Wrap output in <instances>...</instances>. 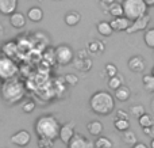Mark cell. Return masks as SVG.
<instances>
[{
    "label": "cell",
    "mask_w": 154,
    "mask_h": 148,
    "mask_svg": "<svg viewBox=\"0 0 154 148\" xmlns=\"http://www.w3.org/2000/svg\"><path fill=\"white\" fill-rule=\"evenodd\" d=\"M19 72V67L11 57L0 54V82L15 78Z\"/></svg>",
    "instance_id": "cell-5"
},
{
    "label": "cell",
    "mask_w": 154,
    "mask_h": 148,
    "mask_svg": "<svg viewBox=\"0 0 154 148\" xmlns=\"http://www.w3.org/2000/svg\"><path fill=\"white\" fill-rule=\"evenodd\" d=\"M18 8V0H0V14L11 15Z\"/></svg>",
    "instance_id": "cell-14"
},
{
    "label": "cell",
    "mask_w": 154,
    "mask_h": 148,
    "mask_svg": "<svg viewBox=\"0 0 154 148\" xmlns=\"http://www.w3.org/2000/svg\"><path fill=\"white\" fill-rule=\"evenodd\" d=\"M60 128H61V124L51 114H45V116L38 117L34 125L35 133L38 137H48L51 140L58 139Z\"/></svg>",
    "instance_id": "cell-3"
},
{
    "label": "cell",
    "mask_w": 154,
    "mask_h": 148,
    "mask_svg": "<svg viewBox=\"0 0 154 148\" xmlns=\"http://www.w3.org/2000/svg\"><path fill=\"white\" fill-rule=\"evenodd\" d=\"M2 54H4V56L14 59V57L18 54V45H16V42H14V41H8V42L3 43V46H2Z\"/></svg>",
    "instance_id": "cell-16"
},
{
    "label": "cell",
    "mask_w": 154,
    "mask_h": 148,
    "mask_svg": "<svg viewBox=\"0 0 154 148\" xmlns=\"http://www.w3.org/2000/svg\"><path fill=\"white\" fill-rule=\"evenodd\" d=\"M95 148H112L114 143L106 136H97V140L95 141Z\"/></svg>",
    "instance_id": "cell-24"
},
{
    "label": "cell",
    "mask_w": 154,
    "mask_h": 148,
    "mask_svg": "<svg viewBox=\"0 0 154 148\" xmlns=\"http://www.w3.org/2000/svg\"><path fill=\"white\" fill-rule=\"evenodd\" d=\"M130 113L133 114V116H135V117H139V116H142L143 113H146V110H145V108L142 105H133L130 108Z\"/></svg>",
    "instance_id": "cell-33"
},
{
    "label": "cell",
    "mask_w": 154,
    "mask_h": 148,
    "mask_svg": "<svg viewBox=\"0 0 154 148\" xmlns=\"http://www.w3.org/2000/svg\"><path fill=\"white\" fill-rule=\"evenodd\" d=\"M64 80H65V83L66 84H69V86H77L79 84V76L75 75V73H66V75L64 76Z\"/></svg>",
    "instance_id": "cell-32"
},
{
    "label": "cell",
    "mask_w": 154,
    "mask_h": 148,
    "mask_svg": "<svg viewBox=\"0 0 154 148\" xmlns=\"http://www.w3.org/2000/svg\"><path fill=\"white\" fill-rule=\"evenodd\" d=\"M143 129V133L146 136H149V137H154V125L153 127H145L142 128Z\"/></svg>",
    "instance_id": "cell-37"
},
{
    "label": "cell",
    "mask_w": 154,
    "mask_h": 148,
    "mask_svg": "<svg viewBox=\"0 0 154 148\" xmlns=\"http://www.w3.org/2000/svg\"><path fill=\"white\" fill-rule=\"evenodd\" d=\"M138 124L141 125V128H145V127H153L154 124V120L150 114L147 113H143L142 116L138 117Z\"/></svg>",
    "instance_id": "cell-27"
},
{
    "label": "cell",
    "mask_w": 154,
    "mask_h": 148,
    "mask_svg": "<svg viewBox=\"0 0 154 148\" xmlns=\"http://www.w3.org/2000/svg\"><path fill=\"white\" fill-rule=\"evenodd\" d=\"M54 140L48 137H38V148H53Z\"/></svg>",
    "instance_id": "cell-31"
},
{
    "label": "cell",
    "mask_w": 154,
    "mask_h": 148,
    "mask_svg": "<svg viewBox=\"0 0 154 148\" xmlns=\"http://www.w3.org/2000/svg\"><path fill=\"white\" fill-rule=\"evenodd\" d=\"M27 19H30L34 23H38L43 19V11L41 7H31L27 11Z\"/></svg>",
    "instance_id": "cell-18"
},
{
    "label": "cell",
    "mask_w": 154,
    "mask_h": 148,
    "mask_svg": "<svg viewBox=\"0 0 154 148\" xmlns=\"http://www.w3.org/2000/svg\"><path fill=\"white\" fill-rule=\"evenodd\" d=\"M87 129H88V132H89L92 136H100L101 133H103L104 127H103V124H101L100 121H97V120H93V121L88 122Z\"/></svg>",
    "instance_id": "cell-19"
},
{
    "label": "cell",
    "mask_w": 154,
    "mask_h": 148,
    "mask_svg": "<svg viewBox=\"0 0 154 148\" xmlns=\"http://www.w3.org/2000/svg\"><path fill=\"white\" fill-rule=\"evenodd\" d=\"M75 122H66V124L61 125V128H60V132H58V139L62 141V143L68 144V141L70 140V139L73 137V135H75Z\"/></svg>",
    "instance_id": "cell-11"
},
{
    "label": "cell",
    "mask_w": 154,
    "mask_h": 148,
    "mask_svg": "<svg viewBox=\"0 0 154 148\" xmlns=\"http://www.w3.org/2000/svg\"><path fill=\"white\" fill-rule=\"evenodd\" d=\"M11 143L14 144V146L16 147H27L30 144V141H31V135H30L29 130H18L16 133H14L12 136H11Z\"/></svg>",
    "instance_id": "cell-10"
},
{
    "label": "cell",
    "mask_w": 154,
    "mask_h": 148,
    "mask_svg": "<svg viewBox=\"0 0 154 148\" xmlns=\"http://www.w3.org/2000/svg\"><path fill=\"white\" fill-rule=\"evenodd\" d=\"M111 24V29L114 31H126L127 27L131 24V21L127 19L125 15L122 16H116V18H112V21L109 22Z\"/></svg>",
    "instance_id": "cell-12"
},
{
    "label": "cell",
    "mask_w": 154,
    "mask_h": 148,
    "mask_svg": "<svg viewBox=\"0 0 154 148\" xmlns=\"http://www.w3.org/2000/svg\"><path fill=\"white\" fill-rule=\"evenodd\" d=\"M142 82H143V87L146 88V91L154 92V76L152 73L150 75H145L142 78Z\"/></svg>",
    "instance_id": "cell-29"
},
{
    "label": "cell",
    "mask_w": 154,
    "mask_h": 148,
    "mask_svg": "<svg viewBox=\"0 0 154 148\" xmlns=\"http://www.w3.org/2000/svg\"><path fill=\"white\" fill-rule=\"evenodd\" d=\"M152 109H153V111H154V101H153V103H152Z\"/></svg>",
    "instance_id": "cell-42"
},
{
    "label": "cell",
    "mask_w": 154,
    "mask_h": 148,
    "mask_svg": "<svg viewBox=\"0 0 154 148\" xmlns=\"http://www.w3.org/2000/svg\"><path fill=\"white\" fill-rule=\"evenodd\" d=\"M147 7H154V0H143Z\"/></svg>",
    "instance_id": "cell-39"
},
{
    "label": "cell",
    "mask_w": 154,
    "mask_h": 148,
    "mask_svg": "<svg viewBox=\"0 0 154 148\" xmlns=\"http://www.w3.org/2000/svg\"><path fill=\"white\" fill-rule=\"evenodd\" d=\"M64 21H65V23L70 27L77 26V24L80 23V21H81V15H80V12H77V11H69V12L65 15Z\"/></svg>",
    "instance_id": "cell-20"
},
{
    "label": "cell",
    "mask_w": 154,
    "mask_h": 148,
    "mask_svg": "<svg viewBox=\"0 0 154 148\" xmlns=\"http://www.w3.org/2000/svg\"><path fill=\"white\" fill-rule=\"evenodd\" d=\"M123 84V78L122 76H119L116 73L115 76H111V78H108V87L111 90H116L119 86H122Z\"/></svg>",
    "instance_id": "cell-30"
},
{
    "label": "cell",
    "mask_w": 154,
    "mask_h": 148,
    "mask_svg": "<svg viewBox=\"0 0 154 148\" xmlns=\"http://www.w3.org/2000/svg\"><path fill=\"white\" fill-rule=\"evenodd\" d=\"M22 110L27 114L32 113V111L35 110V102H32V101H27V102H24L23 105H22Z\"/></svg>",
    "instance_id": "cell-34"
},
{
    "label": "cell",
    "mask_w": 154,
    "mask_h": 148,
    "mask_svg": "<svg viewBox=\"0 0 154 148\" xmlns=\"http://www.w3.org/2000/svg\"><path fill=\"white\" fill-rule=\"evenodd\" d=\"M143 41L150 49H154V27L153 29H146L145 30Z\"/></svg>",
    "instance_id": "cell-28"
},
{
    "label": "cell",
    "mask_w": 154,
    "mask_h": 148,
    "mask_svg": "<svg viewBox=\"0 0 154 148\" xmlns=\"http://www.w3.org/2000/svg\"><path fill=\"white\" fill-rule=\"evenodd\" d=\"M114 91H115V99L120 101V102H126V101H128V98L131 97V90L128 88L127 86H125V84L119 86L116 90H114Z\"/></svg>",
    "instance_id": "cell-17"
},
{
    "label": "cell",
    "mask_w": 154,
    "mask_h": 148,
    "mask_svg": "<svg viewBox=\"0 0 154 148\" xmlns=\"http://www.w3.org/2000/svg\"><path fill=\"white\" fill-rule=\"evenodd\" d=\"M24 94H26V87H24L23 82L19 80L16 76L8 79V80L2 82L0 95H2L4 102L10 103V105L18 103L23 99Z\"/></svg>",
    "instance_id": "cell-1"
},
{
    "label": "cell",
    "mask_w": 154,
    "mask_h": 148,
    "mask_svg": "<svg viewBox=\"0 0 154 148\" xmlns=\"http://www.w3.org/2000/svg\"><path fill=\"white\" fill-rule=\"evenodd\" d=\"M54 54H56V63L60 65H69L75 59V52L70 46L68 45H60L54 49Z\"/></svg>",
    "instance_id": "cell-6"
},
{
    "label": "cell",
    "mask_w": 154,
    "mask_h": 148,
    "mask_svg": "<svg viewBox=\"0 0 154 148\" xmlns=\"http://www.w3.org/2000/svg\"><path fill=\"white\" fill-rule=\"evenodd\" d=\"M133 148H149L146 146V144H143V143H135L133 146Z\"/></svg>",
    "instance_id": "cell-38"
},
{
    "label": "cell",
    "mask_w": 154,
    "mask_h": 148,
    "mask_svg": "<svg viewBox=\"0 0 154 148\" xmlns=\"http://www.w3.org/2000/svg\"><path fill=\"white\" fill-rule=\"evenodd\" d=\"M73 64L79 71H82V72H88L92 67V60L87 56V52L85 50H80L77 53V57L73 59Z\"/></svg>",
    "instance_id": "cell-9"
},
{
    "label": "cell",
    "mask_w": 154,
    "mask_h": 148,
    "mask_svg": "<svg viewBox=\"0 0 154 148\" xmlns=\"http://www.w3.org/2000/svg\"><path fill=\"white\" fill-rule=\"evenodd\" d=\"M116 117L115 118H122V120H128V113L126 110H123V109H119V110H116Z\"/></svg>",
    "instance_id": "cell-36"
},
{
    "label": "cell",
    "mask_w": 154,
    "mask_h": 148,
    "mask_svg": "<svg viewBox=\"0 0 154 148\" xmlns=\"http://www.w3.org/2000/svg\"><path fill=\"white\" fill-rule=\"evenodd\" d=\"M122 133H123L122 140L125 141L126 144H128V146H134V144L137 143V136H135V133H134L133 130L127 129V130H125V132H122Z\"/></svg>",
    "instance_id": "cell-25"
},
{
    "label": "cell",
    "mask_w": 154,
    "mask_h": 148,
    "mask_svg": "<svg viewBox=\"0 0 154 148\" xmlns=\"http://www.w3.org/2000/svg\"><path fill=\"white\" fill-rule=\"evenodd\" d=\"M89 108L97 116H108L115 110V98L108 91H96L89 98Z\"/></svg>",
    "instance_id": "cell-2"
},
{
    "label": "cell",
    "mask_w": 154,
    "mask_h": 148,
    "mask_svg": "<svg viewBox=\"0 0 154 148\" xmlns=\"http://www.w3.org/2000/svg\"><path fill=\"white\" fill-rule=\"evenodd\" d=\"M152 75L154 76V67H153V69H152Z\"/></svg>",
    "instance_id": "cell-43"
},
{
    "label": "cell",
    "mask_w": 154,
    "mask_h": 148,
    "mask_svg": "<svg viewBox=\"0 0 154 148\" xmlns=\"http://www.w3.org/2000/svg\"><path fill=\"white\" fill-rule=\"evenodd\" d=\"M97 33L100 35H103V37H109V35L114 33V30L111 29V24H109V22L107 21H101L97 23Z\"/></svg>",
    "instance_id": "cell-21"
},
{
    "label": "cell",
    "mask_w": 154,
    "mask_h": 148,
    "mask_svg": "<svg viewBox=\"0 0 154 148\" xmlns=\"http://www.w3.org/2000/svg\"><path fill=\"white\" fill-rule=\"evenodd\" d=\"M100 2H101V4H106V5H108V4H111V3L116 2V0H100Z\"/></svg>",
    "instance_id": "cell-40"
},
{
    "label": "cell",
    "mask_w": 154,
    "mask_h": 148,
    "mask_svg": "<svg viewBox=\"0 0 154 148\" xmlns=\"http://www.w3.org/2000/svg\"><path fill=\"white\" fill-rule=\"evenodd\" d=\"M120 4L123 8V15L131 22L147 14V8H149L143 0H123Z\"/></svg>",
    "instance_id": "cell-4"
},
{
    "label": "cell",
    "mask_w": 154,
    "mask_h": 148,
    "mask_svg": "<svg viewBox=\"0 0 154 148\" xmlns=\"http://www.w3.org/2000/svg\"><path fill=\"white\" fill-rule=\"evenodd\" d=\"M106 73L108 78H111V76H115L118 73V67L115 64H112V63H108V64L106 65Z\"/></svg>",
    "instance_id": "cell-35"
},
{
    "label": "cell",
    "mask_w": 154,
    "mask_h": 148,
    "mask_svg": "<svg viewBox=\"0 0 154 148\" xmlns=\"http://www.w3.org/2000/svg\"><path fill=\"white\" fill-rule=\"evenodd\" d=\"M104 43H101L100 41L95 40V41H91L88 42V52H91L92 54H96V53H101L104 52Z\"/></svg>",
    "instance_id": "cell-23"
},
{
    "label": "cell",
    "mask_w": 154,
    "mask_h": 148,
    "mask_svg": "<svg viewBox=\"0 0 154 148\" xmlns=\"http://www.w3.org/2000/svg\"><path fill=\"white\" fill-rule=\"evenodd\" d=\"M66 146L68 148H95L93 141L82 136L81 133H75L73 137L68 141Z\"/></svg>",
    "instance_id": "cell-8"
},
{
    "label": "cell",
    "mask_w": 154,
    "mask_h": 148,
    "mask_svg": "<svg viewBox=\"0 0 154 148\" xmlns=\"http://www.w3.org/2000/svg\"><path fill=\"white\" fill-rule=\"evenodd\" d=\"M150 19L152 18H150L149 14H145V15L139 16L138 19L131 22V24L127 27L126 33H127V34H134V33H138V31H145L150 23Z\"/></svg>",
    "instance_id": "cell-7"
},
{
    "label": "cell",
    "mask_w": 154,
    "mask_h": 148,
    "mask_svg": "<svg viewBox=\"0 0 154 148\" xmlns=\"http://www.w3.org/2000/svg\"><path fill=\"white\" fill-rule=\"evenodd\" d=\"M0 31H2V27H0Z\"/></svg>",
    "instance_id": "cell-44"
},
{
    "label": "cell",
    "mask_w": 154,
    "mask_h": 148,
    "mask_svg": "<svg viewBox=\"0 0 154 148\" xmlns=\"http://www.w3.org/2000/svg\"><path fill=\"white\" fill-rule=\"evenodd\" d=\"M108 14L112 18H116V16H122L123 15V8L122 4L118 2H114L111 4H108Z\"/></svg>",
    "instance_id": "cell-22"
},
{
    "label": "cell",
    "mask_w": 154,
    "mask_h": 148,
    "mask_svg": "<svg viewBox=\"0 0 154 148\" xmlns=\"http://www.w3.org/2000/svg\"><path fill=\"white\" fill-rule=\"evenodd\" d=\"M10 23L15 29H23L26 26V15L19 11H15L10 15Z\"/></svg>",
    "instance_id": "cell-15"
},
{
    "label": "cell",
    "mask_w": 154,
    "mask_h": 148,
    "mask_svg": "<svg viewBox=\"0 0 154 148\" xmlns=\"http://www.w3.org/2000/svg\"><path fill=\"white\" fill-rule=\"evenodd\" d=\"M127 67H128V69H130L131 72L141 73V72H143L145 71L146 64H145V60L142 59L141 56H133L130 60H128Z\"/></svg>",
    "instance_id": "cell-13"
},
{
    "label": "cell",
    "mask_w": 154,
    "mask_h": 148,
    "mask_svg": "<svg viewBox=\"0 0 154 148\" xmlns=\"http://www.w3.org/2000/svg\"><path fill=\"white\" fill-rule=\"evenodd\" d=\"M114 127L119 132H125V130L130 129V121L128 120H122V118H115Z\"/></svg>",
    "instance_id": "cell-26"
},
{
    "label": "cell",
    "mask_w": 154,
    "mask_h": 148,
    "mask_svg": "<svg viewBox=\"0 0 154 148\" xmlns=\"http://www.w3.org/2000/svg\"><path fill=\"white\" fill-rule=\"evenodd\" d=\"M150 148H154V137H153V140H152V143H150Z\"/></svg>",
    "instance_id": "cell-41"
}]
</instances>
